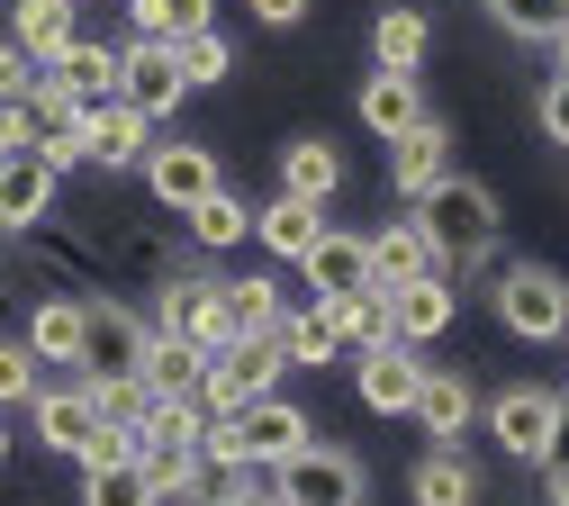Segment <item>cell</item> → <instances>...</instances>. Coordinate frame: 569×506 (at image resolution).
<instances>
[{
  "instance_id": "1",
  "label": "cell",
  "mask_w": 569,
  "mask_h": 506,
  "mask_svg": "<svg viewBox=\"0 0 569 506\" xmlns=\"http://www.w3.org/2000/svg\"><path fill=\"white\" fill-rule=\"evenodd\" d=\"M308 434H317V425L271 389V398H253V407H236V416H208L199 462H208V470H227V479H236V470H280V462L308 444Z\"/></svg>"
},
{
  "instance_id": "2",
  "label": "cell",
  "mask_w": 569,
  "mask_h": 506,
  "mask_svg": "<svg viewBox=\"0 0 569 506\" xmlns=\"http://www.w3.org/2000/svg\"><path fill=\"white\" fill-rule=\"evenodd\" d=\"M416 227H425V245H435V271H461V262H479L497 245V190L452 172L435 199H416Z\"/></svg>"
},
{
  "instance_id": "3",
  "label": "cell",
  "mask_w": 569,
  "mask_h": 506,
  "mask_svg": "<svg viewBox=\"0 0 569 506\" xmlns=\"http://www.w3.org/2000/svg\"><path fill=\"white\" fill-rule=\"evenodd\" d=\"M488 299H497V326L525 335V344H560L569 335V280L551 262H507Z\"/></svg>"
},
{
  "instance_id": "4",
  "label": "cell",
  "mask_w": 569,
  "mask_h": 506,
  "mask_svg": "<svg viewBox=\"0 0 569 506\" xmlns=\"http://www.w3.org/2000/svg\"><path fill=\"white\" fill-rule=\"evenodd\" d=\"M146 344H154V326L136 317V308H118V299H82V361H73V380H136L146 371Z\"/></svg>"
},
{
  "instance_id": "5",
  "label": "cell",
  "mask_w": 569,
  "mask_h": 506,
  "mask_svg": "<svg viewBox=\"0 0 569 506\" xmlns=\"http://www.w3.org/2000/svg\"><path fill=\"white\" fill-rule=\"evenodd\" d=\"M280 335H236L227 353H208V380H199V407L208 416H236V407H253V398H271L280 389Z\"/></svg>"
},
{
  "instance_id": "6",
  "label": "cell",
  "mask_w": 569,
  "mask_h": 506,
  "mask_svg": "<svg viewBox=\"0 0 569 506\" xmlns=\"http://www.w3.org/2000/svg\"><path fill=\"white\" fill-rule=\"evenodd\" d=\"M271 506H362V462H352L343 444H308L271 470Z\"/></svg>"
},
{
  "instance_id": "7",
  "label": "cell",
  "mask_w": 569,
  "mask_h": 506,
  "mask_svg": "<svg viewBox=\"0 0 569 506\" xmlns=\"http://www.w3.org/2000/svg\"><path fill=\"white\" fill-rule=\"evenodd\" d=\"M560 416H569L560 389H497V398H488V434H497V453H507V462H533V470L560 453Z\"/></svg>"
},
{
  "instance_id": "8",
  "label": "cell",
  "mask_w": 569,
  "mask_h": 506,
  "mask_svg": "<svg viewBox=\"0 0 569 506\" xmlns=\"http://www.w3.org/2000/svg\"><path fill=\"white\" fill-rule=\"evenodd\" d=\"M154 335H181V344H199V353H227V344H236V326H227V280H208V271L163 280Z\"/></svg>"
},
{
  "instance_id": "9",
  "label": "cell",
  "mask_w": 569,
  "mask_h": 506,
  "mask_svg": "<svg viewBox=\"0 0 569 506\" xmlns=\"http://www.w3.org/2000/svg\"><path fill=\"white\" fill-rule=\"evenodd\" d=\"M118 100L136 109V118H172L181 100H190V82H181V63H172V46H154V37H136V46H118Z\"/></svg>"
},
{
  "instance_id": "10",
  "label": "cell",
  "mask_w": 569,
  "mask_h": 506,
  "mask_svg": "<svg viewBox=\"0 0 569 506\" xmlns=\"http://www.w3.org/2000/svg\"><path fill=\"white\" fill-rule=\"evenodd\" d=\"M435 361H416V344H371V353H352V389H362L371 416H416V389Z\"/></svg>"
},
{
  "instance_id": "11",
  "label": "cell",
  "mask_w": 569,
  "mask_h": 506,
  "mask_svg": "<svg viewBox=\"0 0 569 506\" xmlns=\"http://www.w3.org/2000/svg\"><path fill=\"white\" fill-rule=\"evenodd\" d=\"M28 425H37V444H46V453L82 462V453H91V434H100V398H91V380L37 389V398H28Z\"/></svg>"
},
{
  "instance_id": "12",
  "label": "cell",
  "mask_w": 569,
  "mask_h": 506,
  "mask_svg": "<svg viewBox=\"0 0 569 506\" xmlns=\"http://www.w3.org/2000/svg\"><path fill=\"white\" fill-rule=\"evenodd\" d=\"M389 181H398L407 208H416V199H435V190L452 181V127H443V118H416V127L389 145Z\"/></svg>"
},
{
  "instance_id": "13",
  "label": "cell",
  "mask_w": 569,
  "mask_h": 506,
  "mask_svg": "<svg viewBox=\"0 0 569 506\" xmlns=\"http://www.w3.org/2000/svg\"><path fill=\"white\" fill-rule=\"evenodd\" d=\"M452 317H461V289H452V271H425V280H398L389 289V335L398 344H435V335H452Z\"/></svg>"
},
{
  "instance_id": "14",
  "label": "cell",
  "mask_w": 569,
  "mask_h": 506,
  "mask_svg": "<svg viewBox=\"0 0 569 506\" xmlns=\"http://www.w3.org/2000/svg\"><path fill=\"white\" fill-rule=\"evenodd\" d=\"M82 155L100 163V172H136L154 155V118H136L127 100H100V109H82Z\"/></svg>"
},
{
  "instance_id": "15",
  "label": "cell",
  "mask_w": 569,
  "mask_h": 506,
  "mask_svg": "<svg viewBox=\"0 0 569 506\" xmlns=\"http://www.w3.org/2000/svg\"><path fill=\"white\" fill-rule=\"evenodd\" d=\"M136 172H146V190H154L163 208H181V217H190L208 190H218V155H208V145H154Z\"/></svg>"
},
{
  "instance_id": "16",
  "label": "cell",
  "mask_w": 569,
  "mask_h": 506,
  "mask_svg": "<svg viewBox=\"0 0 569 506\" xmlns=\"http://www.w3.org/2000/svg\"><path fill=\"white\" fill-rule=\"evenodd\" d=\"M416 425L435 434V453H461V434L479 425V389H470L461 371H425V389H416Z\"/></svg>"
},
{
  "instance_id": "17",
  "label": "cell",
  "mask_w": 569,
  "mask_h": 506,
  "mask_svg": "<svg viewBox=\"0 0 569 506\" xmlns=\"http://www.w3.org/2000/svg\"><path fill=\"white\" fill-rule=\"evenodd\" d=\"M82 37V0H19V10H10V46L46 72L63 46H73Z\"/></svg>"
},
{
  "instance_id": "18",
  "label": "cell",
  "mask_w": 569,
  "mask_h": 506,
  "mask_svg": "<svg viewBox=\"0 0 569 506\" xmlns=\"http://www.w3.org/2000/svg\"><path fill=\"white\" fill-rule=\"evenodd\" d=\"M308 271V299H352V289H371V245L362 236H317V254L299 262Z\"/></svg>"
},
{
  "instance_id": "19",
  "label": "cell",
  "mask_w": 569,
  "mask_h": 506,
  "mask_svg": "<svg viewBox=\"0 0 569 506\" xmlns=\"http://www.w3.org/2000/svg\"><path fill=\"white\" fill-rule=\"evenodd\" d=\"M343 190V155L326 136H299V145H280V199H308V208H326Z\"/></svg>"
},
{
  "instance_id": "20",
  "label": "cell",
  "mask_w": 569,
  "mask_h": 506,
  "mask_svg": "<svg viewBox=\"0 0 569 506\" xmlns=\"http://www.w3.org/2000/svg\"><path fill=\"white\" fill-rule=\"evenodd\" d=\"M317 236H326V208H308V199H271V208H253V245L280 254V262H308Z\"/></svg>"
},
{
  "instance_id": "21",
  "label": "cell",
  "mask_w": 569,
  "mask_h": 506,
  "mask_svg": "<svg viewBox=\"0 0 569 506\" xmlns=\"http://www.w3.org/2000/svg\"><path fill=\"white\" fill-rule=\"evenodd\" d=\"M362 245H371V289H398V280H425V271H435V245H425L416 217H389V227L362 236Z\"/></svg>"
},
{
  "instance_id": "22",
  "label": "cell",
  "mask_w": 569,
  "mask_h": 506,
  "mask_svg": "<svg viewBox=\"0 0 569 506\" xmlns=\"http://www.w3.org/2000/svg\"><path fill=\"white\" fill-rule=\"evenodd\" d=\"M46 72H54V82L73 91L82 109H100V100H118V46H100V37H73V46H63V54L46 63Z\"/></svg>"
},
{
  "instance_id": "23",
  "label": "cell",
  "mask_w": 569,
  "mask_h": 506,
  "mask_svg": "<svg viewBox=\"0 0 569 506\" xmlns=\"http://www.w3.org/2000/svg\"><path fill=\"white\" fill-rule=\"evenodd\" d=\"M416 118H425V91H416V72H371V82H362V127H371L380 145H398Z\"/></svg>"
},
{
  "instance_id": "24",
  "label": "cell",
  "mask_w": 569,
  "mask_h": 506,
  "mask_svg": "<svg viewBox=\"0 0 569 506\" xmlns=\"http://www.w3.org/2000/svg\"><path fill=\"white\" fill-rule=\"evenodd\" d=\"M199 434H208L199 398H154L146 416H136V462H146V453H199Z\"/></svg>"
},
{
  "instance_id": "25",
  "label": "cell",
  "mask_w": 569,
  "mask_h": 506,
  "mask_svg": "<svg viewBox=\"0 0 569 506\" xmlns=\"http://www.w3.org/2000/svg\"><path fill=\"white\" fill-rule=\"evenodd\" d=\"M54 208V172L37 163V155H10V163H0V227H37V217Z\"/></svg>"
},
{
  "instance_id": "26",
  "label": "cell",
  "mask_w": 569,
  "mask_h": 506,
  "mask_svg": "<svg viewBox=\"0 0 569 506\" xmlns=\"http://www.w3.org/2000/svg\"><path fill=\"white\" fill-rule=\"evenodd\" d=\"M136 380H146L154 398H199L208 353H199V344H181V335H154V344H146V371H136Z\"/></svg>"
},
{
  "instance_id": "27",
  "label": "cell",
  "mask_w": 569,
  "mask_h": 506,
  "mask_svg": "<svg viewBox=\"0 0 569 506\" xmlns=\"http://www.w3.org/2000/svg\"><path fill=\"white\" fill-rule=\"evenodd\" d=\"M425 54H435L425 10H380V28H371V72H416Z\"/></svg>"
},
{
  "instance_id": "28",
  "label": "cell",
  "mask_w": 569,
  "mask_h": 506,
  "mask_svg": "<svg viewBox=\"0 0 569 506\" xmlns=\"http://www.w3.org/2000/svg\"><path fill=\"white\" fill-rule=\"evenodd\" d=\"M407 497H416V506H479V470H470V453H425L416 479H407Z\"/></svg>"
},
{
  "instance_id": "29",
  "label": "cell",
  "mask_w": 569,
  "mask_h": 506,
  "mask_svg": "<svg viewBox=\"0 0 569 506\" xmlns=\"http://www.w3.org/2000/svg\"><path fill=\"white\" fill-rule=\"evenodd\" d=\"M317 308H326V326H335L352 353L398 344V335H389V289H352V299H317Z\"/></svg>"
},
{
  "instance_id": "30",
  "label": "cell",
  "mask_w": 569,
  "mask_h": 506,
  "mask_svg": "<svg viewBox=\"0 0 569 506\" xmlns=\"http://www.w3.org/2000/svg\"><path fill=\"white\" fill-rule=\"evenodd\" d=\"M127 19H136V37L181 46V37H199V28H218V0H127Z\"/></svg>"
},
{
  "instance_id": "31",
  "label": "cell",
  "mask_w": 569,
  "mask_h": 506,
  "mask_svg": "<svg viewBox=\"0 0 569 506\" xmlns=\"http://www.w3.org/2000/svg\"><path fill=\"white\" fill-rule=\"evenodd\" d=\"M19 344H28L37 361H82V299H46Z\"/></svg>"
},
{
  "instance_id": "32",
  "label": "cell",
  "mask_w": 569,
  "mask_h": 506,
  "mask_svg": "<svg viewBox=\"0 0 569 506\" xmlns=\"http://www.w3.org/2000/svg\"><path fill=\"white\" fill-rule=\"evenodd\" d=\"M146 479H154V506H208V462L199 453H146Z\"/></svg>"
},
{
  "instance_id": "33",
  "label": "cell",
  "mask_w": 569,
  "mask_h": 506,
  "mask_svg": "<svg viewBox=\"0 0 569 506\" xmlns=\"http://www.w3.org/2000/svg\"><path fill=\"white\" fill-rule=\"evenodd\" d=\"M280 280H262V271H244V280H227V326L236 335H280Z\"/></svg>"
},
{
  "instance_id": "34",
  "label": "cell",
  "mask_w": 569,
  "mask_h": 506,
  "mask_svg": "<svg viewBox=\"0 0 569 506\" xmlns=\"http://www.w3.org/2000/svg\"><path fill=\"white\" fill-rule=\"evenodd\" d=\"M190 236H199L208 254H227V245H244V236H253V208H244V199L218 181V190H208V199L190 208Z\"/></svg>"
},
{
  "instance_id": "35",
  "label": "cell",
  "mask_w": 569,
  "mask_h": 506,
  "mask_svg": "<svg viewBox=\"0 0 569 506\" xmlns=\"http://www.w3.org/2000/svg\"><path fill=\"white\" fill-rule=\"evenodd\" d=\"M82 506H154L146 462H82Z\"/></svg>"
},
{
  "instance_id": "36",
  "label": "cell",
  "mask_w": 569,
  "mask_h": 506,
  "mask_svg": "<svg viewBox=\"0 0 569 506\" xmlns=\"http://www.w3.org/2000/svg\"><path fill=\"white\" fill-rule=\"evenodd\" d=\"M335 353H343V335L326 326V308H317V299L280 317V361H308V371H317V361H335Z\"/></svg>"
},
{
  "instance_id": "37",
  "label": "cell",
  "mask_w": 569,
  "mask_h": 506,
  "mask_svg": "<svg viewBox=\"0 0 569 506\" xmlns=\"http://www.w3.org/2000/svg\"><path fill=\"white\" fill-rule=\"evenodd\" d=\"M479 10L507 28V37H525V46H551L569 28V0H479Z\"/></svg>"
},
{
  "instance_id": "38",
  "label": "cell",
  "mask_w": 569,
  "mask_h": 506,
  "mask_svg": "<svg viewBox=\"0 0 569 506\" xmlns=\"http://www.w3.org/2000/svg\"><path fill=\"white\" fill-rule=\"evenodd\" d=\"M172 63H181V82H190V91H208V82H236V46H227L218 28L181 37V46H172Z\"/></svg>"
},
{
  "instance_id": "39",
  "label": "cell",
  "mask_w": 569,
  "mask_h": 506,
  "mask_svg": "<svg viewBox=\"0 0 569 506\" xmlns=\"http://www.w3.org/2000/svg\"><path fill=\"white\" fill-rule=\"evenodd\" d=\"M46 389V361L19 344V335H0V416H10V407H28Z\"/></svg>"
},
{
  "instance_id": "40",
  "label": "cell",
  "mask_w": 569,
  "mask_h": 506,
  "mask_svg": "<svg viewBox=\"0 0 569 506\" xmlns=\"http://www.w3.org/2000/svg\"><path fill=\"white\" fill-rule=\"evenodd\" d=\"M28 127L37 136H54V127H82V100L54 82V72H37V91H28Z\"/></svg>"
},
{
  "instance_id": "41",
  "label": "cell",
  "mask_w": 569,
  "mask_h": 506,
  "mask_svg": "<svg viewBox=\"0 0 569 506\" xmlns=\"http://www.w3.org/2000/svg\"><path fill=\"white\" fill-rule=\"evenodd\" d=\"M91 398H100V416H109V425H136V416L154 407V389H146V380H100Z\"/></svg>"
},
{
  "instance_id": "42",
  "label": "cell",
  "mask_w": 569,
  "mask_h": 506,
  "mask_svg": "<svg viewBox=\"0 0 569 506\" xmlns=\"http://www.w3.org/2000/svg\"><path fill=\"white\" fill-rule=\"evenodd\" d=\"M28 91H37V63L0 37V109H28Z\"/></svg>"
},
{
  "instance_id": "43",
  "label": "cell",
  "mask_w": 569,
  "mask_h": 506,
  "mask_svg": "<svg viewBox=\"0 0 569 506\" xmlns=\"http://www.w3.org/2000/svg\"><path fill=\"white\" fill-rule=\"evenodd\" d=\"M533 118H542V136H551V145H569V72H551V82H542Z\"/></svg>"
},
{
  "instance_id": "44",
  "label": "cell",
  "mask_w": 569,
  "mask_h": 506,
  "mask_svg": "<svg viewBox=\"0 0 569 506\" xmlns=\"http://www.w3.org/2000/svg\"><path fill=\"white\" fill-rule=\"evenodd\" d=\"M82 462H136V425H109V416H100V434H91Z\"/></svg>"
},
{
  "instance_id": "45",
  "label": "cell",
  "mask_w": 569,
  "mask_h": 506,
  "mask_svg": "<svg viewBox=\"0 0 569 506\" xmlns=\"http://www.w3.org/2000/svg\"><path fill=\"white\" fill-rule=\"evenodd\" d=\"M208 506H271V479H218V488H208Z\"/></svg>"
},
{
  "instance_id": "46",
  "label": "cell",
  "mask_w": 569,
  "mask_h": 506,
  "mask_svg": "<svg viewBox=\"0 0 569 506\" xmlns=\"http://www.w3.org/2000/svg\"><path fill=\"white\" fill-rule=\"evenodd\" d=\"M10 155H37V127H28V109H0V163Z\"/></svg>"
},
{
  "instance_id": "47",
  "label": "cell",
  "mask_w": 569,
  "mask_h": 506,
  "mask_svg": "<svg viewBox=\"0 0 569 506\" xmlns=\"http://www.w3.org/2000/svg\"><path fill=\"white\" fill-rule=\"evenodd\" d=\"M308 10H317V0H253V19H262V28H299Z\"/></svg>"
},
{
  "instance_id": "48",
  "label": "cell",
  "mask_w": 569,
  "mask_h": 506,
  "mask_svg": "<svg viewBox=\"0 0 569 506\" xmlns=\"http://www.w3.org/2000/svg\"><path fill=\"white\" fill-rule=\"evenodd\" d=\"M542 497H551V506H569V462H551V470H542Z\"/></svg>"
},
{
  "instance_id": "49",
  "label": "cell",
  "mask_w": 569,
  "mask_h": 506,
  "mask_svg": "<svg viewBox=\"0 0 569 506\" xmlns=\"http://www.w3.org/2000/svg\"><path fill=\"white\" fill-rule=\"evenodd\" d=\"M551 54H560V72H569V28H560V37H551Z\"/></svg>"
},
{
  "instance_id": "50",
  "label": "cell",
  "mask_w": 569,
  "mask_h": 506,
  "mask_svg": "<svg viewBox=\"0 0 569 506\" xmlns=\"http://www.w3.org/2000/svg\"><path fill=\"white\" fill-rule=\"evenodd\" d=\"M0 462H10V416H0Z\"/></svg>"
}]
</instances>
